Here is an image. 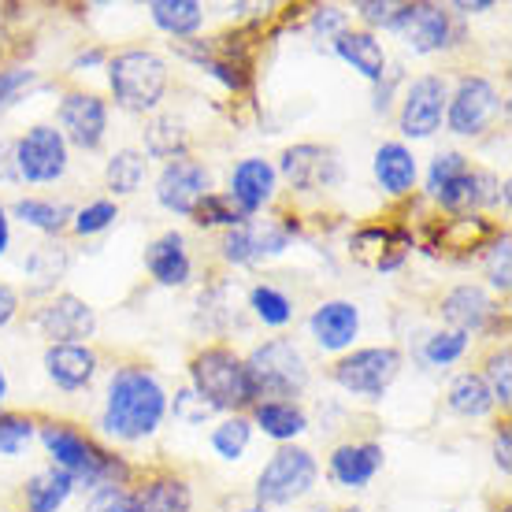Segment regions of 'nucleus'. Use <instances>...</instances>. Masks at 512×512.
<instances>
[{"label": "nucleus", "instance_id": "f257e3e1", "mask_svg": "<svg viewBox=\"0 0 512 512\" xmlns=\"http://www.w3.org/2000/svg\"><path fill=\"white\" fill-rule=\"evenodd\" d=\"M167 386L160 383V375L141 368V364H123L108 375L104 383V401H101V427L104 438L123 442V446H138L145 438H153L167 420Z\"/></svg>", "mask_w": 512, "mask_h": 512}, {"label": "nucleus", "instance_id": "f03ea898", "mask_svg": "<svg viewBox=\"0 0 512 512\" xmlns=\"http://www.w3.org/2000/svg\"><path fill=\"white\" fill-rule=\"evenodd\" d=\"M423 197L446 216H479L483 208L509 205V179L501 182L494 171L472 164L461 149H442L427 164Z\"/></svg>", "mask_w": 512, "mask_h": 512}, {"label": "nucleus", "instance_id": "7ed1b4c3", "mask_svg": "<svg viewBox=\"0 0 512 512\" xmlns=\"http://www.w3.org/2000/svg\"><path fill=\"white\" fill-rule=\"evenodd\" d=\"M38 442L49 453L52 468L71 475L86 494L101 487H130V464L75 423L45 420L38 427Z\"/></svg>", "mask_w": 512, "mask_h": 512}, {"label": "nucleus", "instance_id": "20e7f679", "mask_svg": "<svg viewBox=\"0 0 512 512\" xmlns=\"http://www.w3.org/2000/svg\"><path fill=\"white\" fill-rule=\"evenodd\" d=\"M104 78H108V93H112L116 108H123L127 116H156L171 90L167 60L145 45L112 52L104 64Z\"/></svg>", "mask_w": 512, "mask_h": 512}, {"label": "nucleus", "instance_id": "39448f33", "mask_svg": "<svg viewBox=\"0 0 512 512\" xmlns=\"http://www.w3.org/2000/svg\"><path fill=\"white\" fill-rule=\"evenodd\" d=\"M245 375L256 401H297L312 383L305 353L294 338H268L245 353Z\"/></svg>", "mask_w": 512, "mask_h": 512}, {"label": "nucleus", "instance_id": "423d86ee", "mask_svg": "<svg viewBox=\"0 0 512 512\" xmlns=\"http://www.w3.org/2000/svg\"><path fill=\"white\" fill-rule=\"evenodd\" d=\"M190 386L205 397L219 416L253 409V390L245 375L242 353L231 346H201L190 357Z\"/></svg>", "mask_w": 512, "mask_h": 512}, {"label": "nucleus", "instance_id": "0eeeda50", "mask_svg": "<svg viewBox=\"0 0 512 512\" xmlns=\"http://www.w3.org/2000/svg\"><path fill=\"white\" fill-rule=\"evenodd\" d=\"M320 483V461L305 446H279L256 472L253 501L264 509H286L305 501Z\"/></svg>", "mask_w": 512, "mask_h": 512}, {"label": "nucleus", "instance_id": "6e6552de", "mask_svg": "<svg viewBox=\"0 0 512 512\" xmlns=\"http://www.w3.org/2000/svg\"><path fill=\"white\" fill-rule=\"evenodd\" d=\"M401 368H405V357L397 346H360L334 360L331 379L342 394L357 401H383Z\"/></svg>", "mask_w": 512, "mask_h": 512}, {"label": "nucleus", "instance_id": "1a4fd4ad", "mask_svg": "<svg viewBox=\"0 0 512 512\" xmlns=\"http://www.w3.org/2000/svg\"><path fill=\"white\" fill-rule=\"evenodd\" d=\"M386 34L401 38V45L412 56H438V52H449L461 41V26H457V15L442 4L412 0V4H397Z\"/></svg>", "mask_w": 512, "mask_h": 512}, {"label": "nucleus", "instance_id": "9d476101", "mask_svg": "<svg viewBox=\"0 0 512 512\" xmlns=\"http://www.w3.org/2000/svg\"><path fill=\"white\" fill-rule=\"evenodd\" d=\"M501 116V93L487 75H461L453 82L446 101V119L442 127L453 138H483Z\"/></svg>", "mask_w": 512, "mask_h": 512}, {"label": "nucleus", "instance_id": "9b49d317", "mask_svg": "<svg viewBox=\"0 0 512 512\" xmlns=\"http://www.w3.org/2000/svg\"><path fill=\"white\" fill-rule=\"evenodd\" d=\"M71 171V145L52 123H34L15 138V175L26 186H56Z\"/></svg>", "mask_w": 512, "mask_h": 512}, {"label": "nucleus", "instance_id": "f8f14e48", "mask_svg": "<svg viewBox=\"0 0 512 512\" xmlns=\"http://www.w3.org/2000/svg\"><path fill=\"white\" fill-rule=\"evenodd\" d=\"M279 179L290 182L294 193H334L342 182H346V164L342 156L334 153L331 145H320V141H297V145H286L279 156Z\"/></svg>", "mask_w": 512, "mask_h": 512}, {"label": "nucleus", "instance_id": "ddd939ff", "mask_svg": "<svg viewBox=\"0 0 512 512\" xmlns=\"http://www.w3.org/2000/svg\"><path fill=\"white\" fill-rule=\"evenodd\" d=\"M294 242V223L286 219H242L238 227L223 231L219 238V256L231 268H260L275 256H282Z\"/></svg>", "mask_w": 512, "mask_h": 512}, {"label": "nucleus", "instance_id": "4468645a", "mask_svg": "<svg viewBox=\"0 0 512 512\" xmlns=\"http://www.w3.org/2000/svg\"><path fill=\"white\" fill-rule=\"evenodd\" d=\"M446 101H449V78L438 71L416 75L401 93V108H397V130L405 145L409 141H427L442 130L446 119Z\"/></svg>", "mask_w": 512, "mask_h": 512}, {"label": "nucleus", "instance_id": "2eb2a0df", "mask_svg": "<svg viewBox=\"0 0 512 512\" xmlns=\"http://www.w3.org/2000/svg\"><path fill=\"white\" fill-rule=\"evenodd\" d=\"M30 327L45 338V346H60V342L90 346V338H97L101 320H97V308L86 297L52 294L30 312Z\"/></svg>", "mask_w": 512, "mask_h": 512}, {"label": "nucleus", "instance_id": "dca6fc26", "mask_svg": "<svg viewBox=\"0 0 512 512\" xmlns=\"http://www.w3.org/2000/svg\"><path fill=\"white\" fill-rule=\"evenodd\" d=\"M108 101L93 90H67L56 101V123L52 127L64 134L67 145H75L82 153H97L108 141Z\"/></svg>", "mask_w": 512, "mask_h": 512}, {"label": "nucleus", "instance_id": "f3484780", "mask_svg": "<svg viewBox=\"0 0 512 512\" xmlns=\"http://www.w3.org/2000/svg\"><path fill=\"white\" fill-rule=\"evenodd\" d=\"M216 190V179H212V167L193 160V156H182V160H171V164L160 167L156 175V205L171 212L179 219H190V212L197 208L201 197Z\"/></svg>", "mask_w": 512, "mask_h": 512}, {"label": "nucleus", "instance_id": "a211bd4d", "mask_svg": "<svg viewBox=\"0 0 512 512\" xmlns=\"http://www.w3.org/2000/svg\"><path fill=\"white\" fill-rule=\"evenodd\" d=\"M308 338L320 353L342 357L360 338V305L349 297H327L308 312Z\"/></svg>", "mask_w": 512, "mask_h": 512}, {"label": "nucleus", "instance_id": "6ab92c4d", "mask_svg": "<svg viewBox=\"0 0 512 512\" xmlns=\"http://www.w3.org/2000/svg\"><path fill=\"white\" fill-rule=\"evenodd\" d=\"M279 182L282 179L271 160H264V156H245V160H238V164L231 167L227 190L223 193L238 205V212H242L245 219H253V216H260L264 208L275 205Z\"/></svg>", "mask_w": 512, "mask_h": 512}, {"label": "nucleus", "instance_id": "aec40b11", "mask_svg": "<svg viewBox=\"0 0 512 512\" xmlns=\"http://www.w3.org/2000/svg\"><path fill=\"white\" fill-rule=\"evenodd\" d=\"M442 327L461 334H483L498 323V301L479 286V282H457L453 290H446L442 305H438Z\"/></svg>", "mask_w": 512, "mask_h": 512}, {"label": "nucleus", "instance_id": "412c9836", "mask_svg": "<svg viewBox=\"0 0 512 512\" xmlns=\"http://www.w3.org/2000/svg\"><path fill=\"white\" fill-rule=\"evenodd\" d=\"M386 464V449L372 438H349V442H338L327 457V475H331L334 487L342 490H368L372 479L383 472Z\"/></svg>", "mask_w": 512, "mask_h": 512}, {"label": "nucleus", "instance_id": "4be33fe9", "mask_svg": "<svg viewBox=\"0 0 512 512\" xmlns=\"http://www.w3.org/2000/svg\"><path fill=\"white\" fill-rule=\"evenodd\" d=\"M41 368L56 390L64 394H82L97 383L101 375V357L93 346H75V342H60V346H45L41 353Z\"/></svg>", "mask_w": 512, "mask_h": 512}, {"label": "nucleus", "instance_id": "5701e85b", "mask_svg": "<svg viewBox=\"0 0 512 512\" xmlns=\"http://www.w3.org/2000/svg\"><path fill=\"white\" fill-rule=\"evenodd\" d=\"M141 264L149 271V279H153L156 286H164V290H186L193 282V256L182 231L156 234L153 242L145 245Z\"/></svg>", "mask_w": 512, "mask_h": 512}, {"label": "nucleus", "instance_id": "b1692460", "mask_svg": "<svg viewBox=\"0 0 512 512\" xmlns=\"http://www.w3.org/2000/svg\"><path fill=\"white\" fill-rule=\"evenodd\" d=\"M412 253V234L405 227H383V223H372V227H360L353 238H349V256L368 264L375 271H397Z\"/></svg>", "mask_w": 512, "mask_h": 512}, {"label": "nucleus", "instance_id": "393cba45", "mask_svg": "<svg viewBox=\"0 0 512 512\" xmlns=\"http://www.w3.org/2000/svg\"><path fill=\"white\" fill-rule=\"evenodd\" d=\"M331 49L342 64L353 67V71H357L364 82H372V86H379L383 75L390 71L386 45L379 41V34L364 30V26H349L346 34H338V38L331 41Z\"/></svg>", "mask_w": 512, "mask_h": 512}, {"label": "nucleus", "instance_id": "a878e982", "mask_svg": "<svg viewBox=\"0 0 512 512\" xmlns=\"http://www.w3.org/2000/svg\"><path fill=\"white\" fill-rule=\"evenodd\" d=\"M372 179L375 186L386 193V197H409L420 182V164H416V153H412L405 141H383L372 153Z\"/></svg>", "mask_w": 512, "mask_h": 512}, {"label": "nucleus", "instance_id": "bb28decb", "mask_svg": "<svg viewBox=\"0 0 512 512\" xmlns=\"http://www.w3.org/2000/svg\"><path fill=\"white\" fill-rule=\"evenodd\" d=\"M67 271H71V249H67L60 238H41V242L23 256L26 294L52 297L56 286L67 279Z\"/></svg>", "mask_w": 512, "mask_h": 512}, {"label": "nucleus", "instance_id": "cd10ccee", "mask_svg": "<svg viewBox=\"0 0 512 512\" xmlns=\"http://www.w3.org/2000/svg\"><path fill=\"white\" fill-rule=\"evenodd\" d=\"M249 423H253V431L271 438L275 446H294L297 438L312 427L308 409L301 401H256L249 409Z\"/></svg>", "mask_w": 512, "mask_h": 512}, {"label": "nucleus", "instance_id": "c85d7f7f", "mask_svg": "<svg viewBox=\"0 0 512 512\" xmlns=\"http://www.w3.org/2000/svg\"><path fill=\"white\" fill-rule=\"evenodd\" d=\"M8 216L19 219L23 227L38 231L41 238H60L71 231L75 219V205L67 197H45V193H30V197H15L8 205Z\"/></svg>", "mask_w": 512, "mask_h": 512}, {"label": "nucleus", "instance_id": "c756f323", "mask_svg": "<svg viewBox=\"0 0 512 512\" xmlns=\"http://www.w3.org/2000/svg\"><path fill=\"white\" fill-rule=\"evenodd\" d=\"M141 153L149 160H164V164L182 160V156H190V130L175 112H156L141 130Z\"/></svg>", "mask_w": 512, "mask_h": 512}, {"label": "nucleus", "instance_id": "7c9ffc66", "mask_svg": "<svg viewBox=\"0 0 512 512\" xmlns=\"http://www.w3.org/2000/svg\"><path fill=\"white\" fill-rule=\"evenodd\" d=\"M149 19L160 34L175 41H193L201 38V30H205V4L201 0H153L149 4Z\"/></svg>", "mask_w": 512, "mask_h": 512}, {"label": "nucleus", "instance_id": "2f4dec72", "mask_svg": "<svg viewBox=\"0 0 512 512\" xmlns=\"http://www.w3.org/2000/svg\"><path fill=\"white\" fill-rule=\"evenodd\" d=\"M75 490L78 487L71 475L45 464L23 483V512H60Z\"/></svg>", "mask_w": 512, "mask_h": 512}, {"label": "nucleus", "instance_id": "473e14b6", "mask_svg": "<svg viewBox=\"0 0 512 512\" xmlns=\"http://www.w3.org/2000/svg\"><path fill=\"white\" fill-rule=\"evenodd\" d=\"M134 498L145 512H193V490L182 475H149L141 487H134Z\"/></svg>", "mask_w": 512, "mask_h": 512}, {"label": "nucleus", "instance_id": "72a5a7b5", "mask_svg": "<svg viewBox=\"0 0 512 512\" xmlns=\"http://www.w3.org/2000/svg\"><path fill=\"white\" fill-rule=\"evenodd\" d=\"M446 409L461 420H483L490 412L498 409L494 397H490V386L483 383L479 372H461L453 375L446 386Z\"/></svg>", "mask_w": 512, "mask_h": 512}, {"label": "nucleus", "instance_id": "f704fd0d", "mask_svg": "<svg viewBox=\"0 0 512 512\" xmlns=\"http://www.w3.org/2000/svg\"><path fill=\"white\" fill-rule=\"evenodd\" d=\"M145 175H149V156L134 149V145H123L104 164V190L112 193V201L116 197H134L145 186Z\"/></svg>", "mask_w": 512, "mask_h": 512}, {"label": "nucleus", "instance_id": "c9c22d12", "mask_svg": "<svg viewBox=\"0 0 512 512\" xmlns=\"http://www.w3.org/2000/svg\"><path fill=\"white\" fill-rule=\"evenodd\" d=\"M472 349V338L461 331H449V327H438V331H427L416 346V360H420L423 372H442V368H453L461 364Z\"/></svg>", "mask_w": 512, "mask_h": 512}, {"label": "nucleus", "instance_id": "e433bc0d", "mask_svg": "<svg viewBox=\"0 0 512 512\" xmlns=\"http://www.w3.org/2000/svg\"><path fill=\"white\" fill-rule=\"evenodd\" d=\"M245 308L253 312L256 323H264V327H271V331L290 327L294 316H297L294 297L286 294L282 286H275V282H256V286H249V294H245Z\"/></svg>", "mask_w": 512, "mask_h": 512}, {"label": "nucleus", "instance_id": "4c0bfd02", "mask_svg": "<svg viewBox=\"0 0 512 512\" xmlns=\"http://www.w3.org/2000/svg\"><path fill=\"white\" fill-rule=\"evenodd\" d=\"M253 423H249V416L245 412H231V416H219V423L208 431V446H212V453H216L219 461L227 464H238L245 461V453H249V446H253Z\"/></svg>", "mask_w": 512, "mask_h": 512}, {"label": "nucleus", "instance_id": "58836bf2", "mask_svg": "<svg viewBox=\"0 0 512 512\" xmlns=\"http://www.w3.org/2000/svg\"><path fill=\"white\" fill-rule=\"evenodd\" d=\"M119 223V201L112 197H93L82 208H75V219H71V234L75 238H101Z\"/></svg>", "mask_w": 512, "mask_h": 512}, {"label": "nucleus", "instance_id": "ea45409f", "mask_svg": "<svg viewBox=\"0 0 512 512\" xmlns=\"http://www.w3.org/2000/svg\"><path fill=\"white\" fill-rule=\"evenodd\" d=\"M190 219H193V227H201V231H231V227H238L245 216L238 212V205H234L227 193L212 190L208 197L197 201V208L190 212Z\"/></svg>", "mask_w": 512, "mask_h": 512}, {"label": "nucleus", "instance_id": "a19ab883", "mask_svg": "<svg viewBox=\"0 0 512 512\" xmlns=\"http://www.w3.org/2000/svg\"><path fill=\"white\" fill-rule=\"evenodd\" d=\"M483 275H487L494 294H509L512 290V238H509V231H498V238L487 245Z\"/></svg>", "mask_w": 512, "mask_h": 512}, {"label": "nucleus", "instance_id": "79ce46f5", "mask_svg": "<svg viewBox=\"0 0 512 512\" xmlns=\"http://www.w3.org/2000/svg\"><path fill=\"white\" fill-rule=\"evenodd\" d=\"M38 438V423L26 412L0 409V457H19Z\"/></svg>", "mask_w": 512, "mask_h": 512}, {"label": "nucleus", "instance_id": "37998d69", "mask_svg": "<svg viewBox=\"0 0 512 512\" xmlns=\"http://www.w3.org/2000/svg\"><path fill=\"white\" fill-rule=\"evenodd\" d=\"M479 375H483V383L490 386V397H494V405L509 412V405H512V349L509 346L494 349Z\"/></svg>", "mask_w": 512, "mask_h": 512}, {"label": "nucleus", "instance_id": "c03bdc74", "mask_svg": "<svg viewBox=\"0 0 512 512\" xmlns=\"http://www.w3.org/2000/svg\"><path fill=\"white\" fill-rule=\"evenodd\" d=\"M167 416H175V423H182V427H205L208 420H216L219 412L186 383L182 390H175L171 401H167Z\"/></svg>", "mask_w": 512, "mask_h": 512}, {"label": "nucleus", "instance_id": "a18cd8bd", "mask_svg": "<svg viewBox=\"0 0 512 512\" xmlns=\"http://www.w3.org/2000/svg\"><path fill=\"white\" fill-rule=\"evenodd\" d=\"M38 71L26 64H12V67H0V116L15 108V104L30 97V90H38Z\"/></svg>", "mask_w": 512, "mask_h": 512}, {"label": "nucleus", "instance_id": "49530a36", "mask_svg": "<svg viewBox=\"0 0 512 512\" xmlns=\"http://www.w3.org/2000/svg\"><path fill=\"white\" fill-rule=\"evenodd\" d=\"M82 512H145L130 487H101L86 494Z\"/></svg>", "mask_w": 512, "mask_h": 512}, {"label": "nucleus", "instance_id": "de8ad7c7", "mask_svg": "<svg viewBox=\"0 0 512 512\" xmlns=\"http://www.w3.org/2000/svg\"><path fill=\"white\" fill-rule=\"evenodd\" d=\"M308 30H312V38L334 41L338 34L349 30V12L338 8V4H320V8H312V15H308Z\"/></svg>", "mask_w": 512, "mask_h": 512}, {"label": "nucleus", "instance_id": "09e8293b", "mask_svg": "<svg viewBox=\"0 0 512 512\" xmlns=\"http://www.w3.org/2000/svg\"><path fill=\"white\" fill-rule=\"evenodd\" d=\"M353 12H357V19L364 23V30H379V26H390V19H394V12H397V4L394 0H357L353 4Z\"/></svg>", "mask_w": 512, "mask_h": 512}, {"label": "nucleus", "instance_id": "8fccbe9b", "mask_svg": "<svg viewBox=\"0 0 512 512\" xmlns=\"http://www.w3.org/2000/svg\"><path fill=\"white\" fill-rule=\"evenodd\" d=\"M490 457H494V468H498V472L509 479V475H512V431H509V420H505L498 431H494V442H490Z\"/></svg>", "mask_w": 512, "mask_h": 512}, {"label": "nucleus", "instance_id": "3c124183", "mask_svg": "<svg viewBox=\"0 0 512 512\" xmlns=\"http://www.w3.org/2000/svg\"><path fill=\"white\" fill-rule=\"evenodd\" d=\"M397 82H401V67H390V71L383 75V82L375 86V101H372V112H375V116H390V108H394Z\"/></svg>", "mask_w": 512, "mask_h": 512}, {"label": "nucleus", "instance_id": "603ef678", "mask_svg": "<svg viewBox=\"0 0 512 512\" xmlns=\"http://www.w3.org/2000/svg\"><path fill=\"white\" fill-rule=\"evenodd\" d=\"M19 308H23V297H19V290H15L12 282L0 279V331H4L8 323H15Z\"/></svg>", "mask_w": 512, "mask_h": 512}, {"label": "nucleus", "instance_id": "864d4df0", "mask_svg": "<svg viewBox=\"0 0 512 512\" xmlns=\"http://www.w3.org/2000/svg\"><path fill=\"white\" fill-rule=\"evenodd\" d=\"M19 175H15V138L0 141V186H15Z\"/></svg>", "mask_w": 512, "mask_h": 512}, {"label": "nucleus", "instance_id": "5fc2aeb1", "mask_svg": "<svg viewBox=\"0 0 512 512\" xmlns=\"http://www.w3.org/2000/svg\"><path fill=\"white\" fill-rule=\"evenodd\" d=\"M104 64H108V52L104 49H82L75 60H71V71H82V67H104Z\"/></svg>", "mask_w": 512, "mask_h": 512}, {"label": "nucleus", "instance_id": "6e6d98bb", "mask_svg": "<svg viewBox=\"0 0 512 512\" xmlns=\"http://www.w3.org/2000/svg\"><path fill=\"white\" fill-rule=\"evenodd\" d=\"M12 249V216H8V205L0 201V256H8Z\"/></svg>", "mask_w": 512, "mask_h": 512}, {"label": "nucleus", "instance_id": "4d7b16f0", "mask_svg": "<svg viewBox=\"0 0 512 512\" xmlns=\"http://www.w3.org/2000/svg\"><path fill=\"white\" fill-rule=\"evenodd\" d=\"M223 512H271V509H264V505H256V501H242V505H227Z\"/></svg>", "mask_w": 512, "mask_h": 512}, {"label": "nucleus", "instance_id": "13d9d810", "mask_svg": "<svg viewBox=\"0 0 512 512\" xmlns=\"http://www.w3.org/2000/svg\"><path fill=\"white\" fill-rule=\"evenodd\" d=\"M8 390H12V386H8V372H4V364H0V405L8 401Z\"/></svg>", "mask_w": 512, "mask_h": 512}, {"label": "nucleus", "instance_id": "bf43d9fd", "mask_svg": "<svg viewBox=\"0 0 512 512\" xmlns=\"http://www.w3.org/2000/svg\"><path fill=\"white\" fill-rule=\"evenodd\" d=\"M297 512H331V505H323V501H312V505H305V509Z\"/></svg>", "mask_w": 512, "mask_h": 512}, {"label": "nucleus", "instance_id": "052dcab7", "mask_svg": "<svg viewBox=\"0 0 512 512\" xmlns=\"http://www.w3.org/2000/svg\"><path fill=\"white\" fill-rule=\"evenodd\" d=\"M338 512H364L360 505H349V509H338Z\"/></svg>", "mask_w": 512, "mask_h": 512}, {"label": "nucleus", "instance_id": "680f3d73", "mask_svg": "<svg viewBox=\"0 0 512 512\" xmlns=\"http://www.w3.org/2000/svg\"><path fill=\"white\" fill-rule=\"evenodd\" d=\"M494 512H512V509H509V505H501V509H494Z\"/></svg>", "mask_w": 512, "mask_h": 512}]
</instances>
